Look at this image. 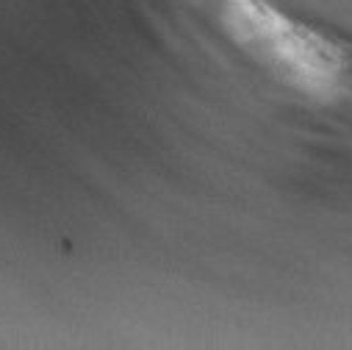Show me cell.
Instances as JSON below:
<instances>
[{"label": "cell", "instance_id": "cell-1", "mask_svg": "<svg viewBox=\"0 0 352 350\" xmlns=\"http://www.w3.org/2000/svg\"><path fill=\"white\" fill-rule=\"evenodd\" d=\"M314 39L352 53V0H261Z\"/></svg>", "mask_w": 352, "mask_h": 350}]
</instances>
